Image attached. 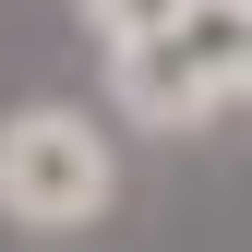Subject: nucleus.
<instances>
[{"label": "nucleus", "instance_id": "obj_1", "mask_svg": "<svg viewBox=\"0 0 252 252\" xmlns=\"http://www.w3.org/2000/svg\"><path fill=\"white\" fill-rule=\"evenodd\" d=\"M120 204V144H108V120H84V108H12L0 120V228H24V240H72V228H96V216Z\"/></svg>", "mask_w": 252, "mask_h": 252}, {"label": "nucleus", "instance_id": "obj_2", "mask_svg": "<svg viewBox=\"0 0 252 252\" xmlns=\"http://www.w3.org/2000/svg\"><path fill=\"white\" fill-rule=\"evenodd\" d=\"M72 12H84V36H96V48L120 60V48H144V36H168V24L192 12V0H72Z\"/></svg>", "mask_w": 252, "mask_h": 252}, {"label": "nucleus", "instance_id": "obj_3", "mask_svg": "<svg viewBox=\"0 0 252 252\" xmlns=\"http://www.w3.org/2000/svg\"><path fill=\"white\" fill-rule=\"evenodd\" d=\"M240 108H252V96H240Z\"/></svg>", "mask_w": 252, "mask_h": 252}]
</instances>
